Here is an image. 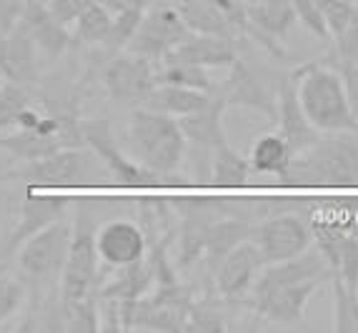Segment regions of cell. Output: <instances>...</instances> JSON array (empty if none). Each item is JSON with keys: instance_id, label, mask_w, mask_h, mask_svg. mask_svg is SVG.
<instances>
[{"instance_id": "5", "label": "cell", "mask_w": 358, "mask_h": 333, "mask_svg": "<svg viewBox=\"0 0 358 333\" xmlns=\"http://www.w3.org/2000/svg\"><path fill=\"white\" fill-rule=\"evenodd\" d=\"M108 173L98 155L88 146L60 148L55 153L23 163L10 178H18L28 185H90L106 178Z\"/></svg>"}, {"instance_id": "16", "label": "cell", "mask_w": 358, "mask_h": 333, "mask_svg": "<svg viewBox=\"0 0 358 333\" xmlns=\"http://www.w3.org/2000/svg\"><path fill=\"white\" fill-rule=\"evenodd\" d=\"M266 263H263L261 253H258V248L253 246L251 238H248V241L236 246L221 261V266L215 268L213 274L215 288L228 301H241L245 293L251 291L253 281H256L258 271Z\"/></svg>"}, {"instance_id": "26", "label": "cell", "mask_w": 358, "mask_h": 333, "mask_svg": "<svg viewBox=\"0 0 358 333\" xmlns=\"http://www.w3.org/2000/svg\"><path fill=\"white\" fill-rule=\"evenodd\" d=\"M150 283H153V268L143 258V261L120 266L118 274L108 281L96 296L110 298V301H138V298L145 296Z\"/></svg>"}, {"instance_id": "39", "label": "cell", "mask_w": 358, "mask_h": 333, "mask_svg": "<svg viewBox=\"0 0 358 333\" xmlns=\"http://www.w3.org/2000/svg\"><path fill=\"white\" fill-rule=\"evenodd\" d=\"M293 10H296V18L303 23V28L308 33H313L316 38L321 41H331L329 38V30H326V23H323L321 13L316 8V0H291Z\"/></svg>"}, {"instance_id": "43", "label": "cell", "mask_w": 358, "mask_h": 333, "mask_svg": "<svg viewBox=\"0 0 358 333\" xmlns=\"http://www.w3.org/2000/svg\"><path fill=\"white\" fill-rule=\"evenodd\" d=\"M103 8H106L110 15H118V13H123V10H133V8H148L153 0H98Z\"/></svg>"}, {"instance_id": "34", "label": "cell", "mask_w": 358, "mask_h": 333, "mask_svg": "<svg viewBox=\"0 0 358 333\" xmlns=\"http://www.w3.org/2000/svg\"><path fill=\"white\" fill-rule=\"evenodd\" d=\"M334 283V331L358 333V291L348 288L338 276H331Z\"/></svg>"}, {"instance_id": "45", "label": "cell", "mask_w": 358, "mask_h": 333, "mask_svg": "<svg viewBox=\"0 0 358 333\" xmlns=\"http://www.w3.org/2000/svg\"><path fill=\"white\" fill-rule=\"evenodd\" d=\"M353 3H356V6H358V0H353Z\"/></svg>"}, {"instance_id": "10", "label": "cell", "mask_w": 358, "mask_h": 333, "mask_svg": "<svg viewBox=\"0 0 358 333\" xmlns=\"http://www.w3.org/2000/svg\"><path fill=\"white\" fill-rule=\"evenodd\" d=\"M103 83L115 103L141 108L150 90L158 85L155 63L133 53H115V58L103 71Z\"/></svg>"}, {"instance_id": "21", "label": "cell", "mask_w": 358, "mask_h": 333, "mask_svg": "<svg viewBox=\"0 0 358 333\" xmlns=\"http://www.w3.org/2000/svg\"><path fill=\"white\" fill-rule=\"evenodd\" d=\"M223 113H226V103H223L221 95L213 93L208 106H203L191 115L178 118L185 143L196 146L198 150H208V153H213V148L228 143L226 128H223Z\"/></svg>"}, {"instance_id": "35", "label": "cell", "mask_w": 358, "mask_h": 333, "mask_svg": "<svg viewBox=\"0 0 358 333\" xmlns=\"http://www.w3.org/2000/svg\"><path fill=\"white\" fill-rule=\"evenodd\" d=\"M316 8H318V13H321L323 23H326L331 41L346 28L348 20H351L353 13H356V3H353V0H316Z\"/></svg>"}, {"instance_id": "30", "label": "cell", "mask_w": 358, "mask_h": 333, "mask_svg": "<svg viewBox=\"0 0 358 333\" xmlns=\"http://www.w3.org/2000/svg\"><path fill=\"white\" fill-rule=\"evenodd\" d=\"M155 80H158V85H180V88H196L206 90V93L218 90L206 68L188 66V63H178V60L155 63Z\"/></svg>"}, {"instance_id": "18", "label": "cell", "mask_w": 358, "mask_h": 333, "mask_svg": "<svg viewBox=\"0 0 358 333\" xmlns=\"http://www.w3.org/2000/svg\"><path fill=\"white\" fill-rule=\"evenodd\" d=\"M66 206L68 198L58 196V193H43V196H36V193H28L20 203V218L13 228L10 238L6 241V253L13 256L15 250L23 246V241H28L33 233H38L41 228L50 226L55 220L66 218Z\"/></svg>"}, {"instance_id": "8", "label": "cell", "mask_w": 358, "mask_h": 333, "mask_svg": "<svg viewBox=\"0 0 358 333\" xmlns=\"http://www.w3.org/2000/svg\"><path fill=\"white\" fill-rule=\"evenodd\" d=\"M71 233L73 223L60 218L23 241V246L15 250L23 274H28L30 278H53L55 274H60L71 246Z\"/></svg>"}, {"instance_id": "20", "label": "cell", "mask_w": 358, "mask_h": 333, "mask_svg": "<svg viewBox=\"0 0 358 333\" xmlns=\"http://www.w3.org/2000/svg\"><path fill=\"white\" fill-rule=\"evenodd\" d=\"M236 58H238L236 43L228 41V38L191 33V36L185 38L176 50H171L163 60H178V63H188V66H198V68L210 71V68H228Z\"/></svg>"}, {"instance_id": "14", "label": "cell", "mask_w": 358, "mask_h": 333, "mask_svg": "<svg viewBox=\"0 0 358 333\" xmlns=\"http://www.w3.org/2000/svg\"><path fill=\"white\" fill-rule=\"evenodd\" d=\"M96 248L101 263L120 268L148 256V236L133 220H108L96 231Z\"/></svg>"}, {"instance_id": "9", "label": "cell", "mask_w": 358, "mask_h": 333, "mask_svg": "<svg viewBox=\"0 0 358 333\" xmlns=\"http://www.w3.org/2000/svg\"><path fill=\"white\" fill-rule=\"evenodd\" d=\"M251 241L261 253L263 263H278L303 253L313 243V236L303 218L288 213L273 215V218L253 226Z\"/></svg>"}, {"instance_id": "11", "label": "cell", "mask_w": 358, "mask_h": 333, "mask_svg": "<svg viewBox=\"0 0 358 333\" xmlns=\"http://www.w3.org/2000/svg\"><path fill=\"white\" fill-rule=\"evenodd\" d=\"M228 68L231 73L221 83V90H215V95H221L226 106L251 108L275 120V85L241 58L233 60Z\"/></svg>"}, {"instance_id": "12", "label": "cell", "mask_w": 358, "mask_h": 333, "mask_svg": "<svg viewBox=\"0 0 358 333\" xmlns=\"http://www.w3.org/2000/svg\"><path fill=\"white\" fill-rule=\"evenodd\" d=\"M243 8L248 18V38L258 41L275 58H288L281 38L299 20L291 0H245Z\"/></svg>"}, {"instance_id": "40", "label": "cell", "mask_w": 358, "mask_h": 333, "mask_svg": "<svg viewBox=\"0 0 358 333\" xmlns=\"http://www.w3.org/2000/svg\"><path fill=\"white\" fill-rule=\"evenodd\" d=\"M93 3H96V0H48L45 6H48L50 15H53L60 25H66V28L71 30V25L76 23Z\"/></svg>"}, {"instance_id": "3", "label": "cell", "mask_w": 358, "mask_h": 333, "mask_svg": "<svg viewBox=\"0 0 358 333\" xmlns=\"http://www.w3.org/2000/svg\"><path fill=\"white\" fill-rule=\"evenodd\" d=\"M128 141L141 166L155 173L163 183L176 178L188 146L178 120L141 106L128 120Z\"/></svg>"}, {"instance_id": "15", "label": "cell", "mask_w": 358, "mask_h": 333, "mask_svg": "<svg viewBox=\"0 0 358 333\" xmlns=\"http://www.w3.org/2000/svg\"><path fill=\"white\" fill-rule=\"evenodd\" d=\"M326 283L323 278H308L299 283H286L271 291L253 293L251 306L268 321L275 323H299L303 318V311L308 306L310 296L318 291V285Z\"/></svg>"}, {"instance_id": "19", "label": "cell", "mask_w": 358, "mask_h": 333, "mask_svg": "<svg viewBox=\"0 0 358 333\" xmlns=\"http://www.w3.org/2000/svg\"><path fill=\"white\" fill-rule=\"evenodd\" d=\"M20 23L30 33L33 43L38 45L41 53H45L48 58H58L71 48L73 38L71 30L66 25H60L58 20L50 15L48 6L41 0H25L23 10H20Z\"/></svg>"}, {"instance_id": "41", "label": "cell", "mask_w": 358, "mask_h": 333, "mask_svg": "<svg viewBox=\"0 0 358 333\" xmlns=\"http://www.w3.org/2000/svg\"><path fill=\"white\" fill-rule=\"evenodd\" d=\"M329 66H334L341 73L348 106H351V113L358 123V63H329Z\"/></svg>"}, {"instance_id": "23", "label": "cell", "mask_w": 358, "mask_h": 333, "mask_svg": "<svg viewBox=\"0 0 358 333\" xmlns=\"http://www.w3.org/2000/svg\"><path fill=\"white\" fill-rule=\"evenodd\" d=\"M173 6L191 33L228 38L233 43L241 38L236 25L231 23V18L221 10V0H185V3H173Z\"/></svg>"}, {"instance_id": "22", "label": "cell", "mask_w": 358, "mask_h": 333, "mask_svg": "<svg viewBox=\"0 0 358 333\" xmlns=\"http://www.w3.org/2000/svg\"><path fill=\"white\" fill-rule=\"evenodd\" d=\"M185 208H180L183 220H180V250H178V266L191 268L203 258V246L208 231L213 226L215 213L213 208H208L206 201H185Z\"/></svg>"}, {"instance_id": "1", "label": "cell", "mask_w": 358, "mask_h": 333, "mask_svg": "<svg viewBox=\"0 0 358 333\" xmlns=\"http://www.w3.org/2000/svg\"><path fill=\"white\" fill-rule=\"evenodd\" d=\"M281 185H358V131L321 133L293 155Z\"/></svg>"}, {"instance_id": "38", "label": "cell", "mask_w": 358, "mask_h": 333, "mask_svg": "<svg viewBox=\"0 0 358 333\" xmlns=\"http://www.w3.org/2000/svg\"><path fill=\"white\" fill-rule=\"evenodd\" d=\"M183 331H226V318L213 306L191 304L188 316H185Z\"/></svg>"}, {"instance_id": "31", "label": "cell", "mask_w": 358, "mask_h": 333, "mask_svg": "<svg viewBox=\"0 0 358 333\" xmlns=\"http://www.w3.org/2000/svg\"><path fill=\"white\" fill-rule=\"evenodd\" d=\"M60 331H101V306L96 293L76 301H60Z\"/></svg>"}, {"instance_id": "4", "label": "cell", "mask_w": 358, "mask_h": 333, "mask_svg": "<svg viewBox=\"0 0 358 333\" xmlns=\"http://www.w3.org/2000/svg\"><path fill=\"white\" fill-rule=\"evenodd\" d=\"M96 218L93 211L78 206L73 218L71 246H68L66 263L60 268V301L93 296L98 288V271L101 258L96 248Z\"/></svg>"}, {"instance_id": "13", "label": "cell", "mask_w": 358, "mask_h": 333, "mask_svg": "<svg viewBox=\"0 0 358 333\" xmlns=\"http://www.w3.org/2000/svg\"><path fill=\"white\" fill-rule=\"evenodd\" d=\"M41 50L23 23L0 33V78L18 85H36L41 80Z\"/></svg>"}, {"instance_id": "29", "label": "cell", "mask_w": 358, "mask_h": 333, "mask_svg": "<svg viewBox=\"0 0 358 333\" xmlns=\"http://www.w3.org/2000/svg\"><path fill=\"white\" fill-rule=\"evenodd\" d=\"M251 180V163L223 143L210 153V183L218 188H241Z\"/></svg>"}, {"instance_id": "36", "label": "cell", "mask_w": 358, "mask_h": 333, "mask_svg": "<svg viewBox=\"0 0 358 333\" xmlns=\"http://www.w3.org/2000/svg\"><path fill=\"white\" fill-rule=\"evenodd\" d=\"M326 63H358V6L346 28L334 38V50Z\"/></svg>"}, {"instance_id": "33", "label": "cell", "mask_w": 358, "mask_h": 333, "mask_svg": "<svg viewBox=\"0 0 358 333\" xmlns=\"http://www.w3.org/2000/svg\"><path fill=\"white\" fill-rule=\"evenodd\" d=\"M30 106H33V98L28 93V85L10 83V80L0 85V133L18 128L20 118Z\"/></svg>"}, {"instance_id": "24", "label": "cell", "mask_w": 358, "mask_h": 333, "mask_svg": "<svg viewBox=\"0 0 358 333\" xmlns=\"http://www.w3.org/2000/svg\"><path fill=\"white\" fill-rule=\"evenodd\" d=\"M253 226L243 218H215L213 226L208 231V238H206L203 246V266L208 268V274L213 276L215 268L221 266L223 258L231 253L233 248L243 241L251 238Z\"/></svg>"}, {"instance_id": "7", "label": "cell", "mask_w": 358, "mask_h": 333, "mask_svg": "<svg viewBox=\"0 0 358 333\" xmlns=\"http://www.w3.org/2000/svg\"><path fill=\"white\" fill-rule=\"evenodd\" d=\"M80 133H83V143L98 155V161L103 163L106 173L118 185L163 183L155 173H150L145 166H141V163L128 158V155L120 150L118 141H115L113 131H110V123H108L106 118L80 120Z\"/></svg>"}, {"instance_id": "2", "label": "cell", "mask_w": 358, "mask_h": 333, "mask_svg": "<svg viewBox=\"0 0 358 333\" xmlns=\"http://www.w3.org/2000/svg\"><path fill=\"white\" fill-rule=\"evenodd\" d=\"M296 95L308 123L318 133L358 131L341 73L329 63H306L293 71Z\"/></svg>"}, {"instance_id": "17", "label": "cell", "mask_w": 358, "mask_h": 333, "mask_svg": "<svg viewBox=\"0 0 358 333\" xmlns=\"http://www.w3.org/2000/svg\"><path fill=\"white\" fill-rule=\"evenodd\" d=\"M275 120H278V133L288 141L293 153H301L316 141L321 133L308 123L303 108L296 95V80L293 71L283 73V78L275 83Z\"/></svg>"}, {"instance_id": "42", "label": "cell", "mask_w": 358, "mask_h": 333, "mask_svg": "<svg viewBox=\"0 0 358 333\" xmlns=\"http://www.w3.org/2000/svg\"><path fill=\"white\" fill-rule=\"evenodd\" d=\"M25 0H0V33L10 30L18 23Z\"/></svg>"}, {"instance_id": "27", "label": "cell", "mask_w": 358, "mask_h": 333, "mask_svg": "<svg viewBox=\"0 0 358 333\" xmlns=\"http://www.w3.org/2000/svg\"><path fill=\"white\" fill-rule=\"evenodd\" d=\"M293 155H296L293 148L278 131L263 133L251 146V155H248L251 173H268V176L281 178L283 173H286L288 163L293 161Z\"/></svg>"}, {"instance_id": "6", "label": "cell", "mask_w": 358, "mask_h": 333, "mask_svg": "<svg viewBox=\"0 0 358 333\" xmlns=\"http://www.w3.org/2000/svg\"><path fill=\"white\" fill-rule=\"evenodd\" d=\"M188 36H191V30L183 23L176 6H153L150 3L148 10L143 13V20L138 25L136 36L128 43V53L141 55L150 63H161Z\"/></svg>"}, {"instance_id": "44", "label": "cell", "mask_w": 358, "mask_h": 333, "mask_svg": "<svg viewBox=\"0 0 358 333\" xmlns=\"http://www.w3.org/2000/svg\"><path fill=\"white\" fill-rule=\"evenodd\" d=\"M3 203H6V198L0 196V218H3Z\"/></svg>"}, {"instance_id": "25", "label": "cell", "mask_w": 358, "mask_h": 333, "mask_svg": "<svg viewBox=\"0 0 358 333\" xmlns=\"http://www.w3.org/2000/svg\"><path fill=\"white\" fill-rule=\"evenodd\" d=\"M210 98H213V93H206V90L180 88V85H155L145 98L143 108H150V111H158V113L178 120L208 106Z\"/></svg>"}, {"instance_id": "37", "label": "cell", "mask_w": 358, "mask_h": 333, "mask_svg": "<svg viewBox=\"0 0 358 333\" xmlns=\"http://www.w3.org/2000/svg\"><path fill=\"white\" fill-rule=\"evenodd\" d=\"M25 288L18 278L13 276L0 274V323H6L8 318L18 313L20 306H23Z\"/></svg>"}, {"instance_id": "32", "label": "cell", "mask_w": 358, "mask_h": 333, "mask_svg": "<svg viewBox=\"0 0 358 333\" xmlns=\"http://www.w3.org/2000/svg\"><path fill=\"white\" fill-rule=\"evenodd\" d=\"M110 25H113V15L96 0V3L71 25V38H73V43H83V45H106Z\"/></svg>"}, {"instance_id": "28", "label": "cell", "mask_w": 358, "mask_h": 333, "mask_svg": "<svg viewBox=\"0 0 358 333\" xmlns=\"http://www.w3.org/2000/svg\"><path fill=\"white\" fill-rule=\"evenodd\" d=\"M0 148L6 150V153H10L13 158H18V161L30 163L60 150L63 143L58 138L36 131V128H13L10 133L6 131L0 136Z\"/></svg>"}]
</instances>
